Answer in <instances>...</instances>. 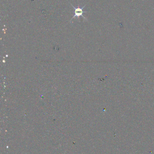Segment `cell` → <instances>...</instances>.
I'll return each instance as SVG.
<instances>
[{
	"instance_id": "cell-1",
	"label": "cell",
	"mask_w": 154,
	"mask_h": 154,
	"mask_svg": "<svg viewBox=\"0 0 154 154\" xmlns=\"http://www.w3.org/2000/svg\"><path fill=\"white\" fill-rule=\"evenodd\" d=\"M70 4L71 6L75 9V15L73 16V18H72L71 20H73V19L76 18V17H77V18H79V17H80V16H82L84 19L86 20V18L84 17V15H83V13H84L87 12V11H83V9L85 8L86 5H84L82 8H80L79 6L78 7L76 8V7H74L71 3Z\"/></svg>"
}]
</instances>
